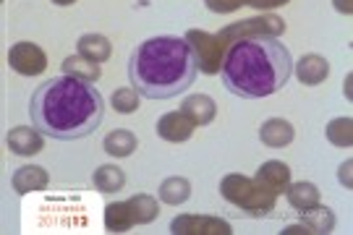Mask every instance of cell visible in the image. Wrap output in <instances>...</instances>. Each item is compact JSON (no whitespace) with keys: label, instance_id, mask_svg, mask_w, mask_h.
I'll list each match as a JSON object with an SVG mask.
<instances>
[{"label":"cell","instance_id":"cell-17","mask_svg":"<svg viewBox=\"0 0 353 235\" xmlns=\"http://www.w3.org/2000/svg\"><path fill=\"white\" fill-rule=\"evenodd\" d=\"M63 74L65 76H74V79H81V81H87V84H94V81H100L102 76V63H94V61H87L84 55H68L63 61Z\"/></svg>","mask_w":353,"mask_h":235},{"label":"cell","instance_id":"cell-23","mask_svg":"<svg viewBox=\"0 0 353 235\" xmlns=\"http://www.w3.org/2000/svg\"><path fill=\"white\" fill-rule=\"evenodd\" d=\"M191 196V183L181 175H170L160 183V198L170 207H178L183 201H189Z\"/></svg>","mask_w":353,"mask_h":235},{"label":"cell","instance_id":"cell-25","mask_svg":"<svg viewBox=\"0 0 353 235\" xmlns=\"http://www.w3.org/2000/svg\"><path fill=\"white\" fill-rule=\"evenodd\" d=\"M325 134H327V141L332 147L348 149L353 144V121L351 118H332Z\"/></svg>","mask_w":353,"mask_h":235},{"label":"cell","instance_id":"cell-5","mask_svg":"<svg viewBox=\"0 0 353 235\" xmlns=\"http://www.w3.org/2000/svg\"><path fill=\"white\" fill-rule=\"evenodd\" d=\"M285 32V21L280 16H272V13H262V16H254V19H243V21H236V24H228L217 39L230 48L233 42L239 39H256V37H280Z\"/></svg>","mask_w":353,"mask_h":235},{"label":"cell","instance_id":"cell-26","mask_svg":"<svg viewBox=\"0 0 353 235\" xmlns=\"http://www.w3.org/2000/svg\"><path fill=\"white\" fill-rule=\"evenodd\" d=\"M110 105H113L115 112H121V115H131V112L139 110V92L134 87H121L113 92V97H110Z\"/></svg>","mask_w":353,"mask_h":235},{"label":"cell","instance_id":"cell-11","mask_svg":"<svg viewBox=\"0 0 353 235\" xmlns=\"http://www.w3.org/2000/svg\"><path fill=\"white\" fill-rule=\"evenodd\" d=\"M254 181L262 183L265 188H270L275 196H280V194H285V188L290 186V167L283 160H267L256 167Z\"/></svg>","mask_w":353,"mask_h":235},{"label":"cell","instance_id":"cell-19","mask_svg":"<svg viewBox=\"0 0 353 235\" xmlns=\"http://www.w3.org/2000/svg\"><path fill=\"white\" fill-rule=\"evenodd\" d=\"M92 183L102 194H118L126 186V173L118 165H100L92 175Z\"/></svg>","mask_w":353,"mask_h":235},{"label":"cell","instance_id":"cell-16","mask_svg":"<svg viewBox=\"0 0 353 235\" xmlns=\"http://www.w3.org/2000/svg\"><path fill=\"white\" fill-rule=\"evenodd\" d=\"M76 52L84 55L87 61L108 63L110 61V55H113V45H110V39L105 37V34L89 32V34H81V37H79V42H76Z\"/></svg>","mask_w":353,"mask_h":235},{"label":"cell","instance_id":"cell-24","mask_svg":"<svg viewBox=\"0 0 353 235\" xmlns=\"http://www.w3.org/2000/svg\"><path fill=\"white\" fill-rule=\"evenodd\" d=\"M128 207H131V214H134V223L137 225H150L152 220H157L160 214V204L157 198L150 196V194H137V196L128 198Z\"/></svg>","mask_w":353,"mask_h":235},{"label":"cell","instance_id":"cell-7","mask_svg":"<svg viewBox=\"0 0 353 235\" xmlns=\"http://www.w3.org/2000/svg\"><path fill=\"white\" fill-rule=\"evenodd\" d=\"M8 65L21 76H39L48 68V55L34 42H16L8 50Z\"/></svg>","mask_w":353,"mask_h":235},{"label":"cell","instance_id":"cell-9","mask_svg":"<svg viewBox=\"0 0 353 235\" xmlns=\"http://www.w3.org/2000/svg\"><path fill=\"white\" fill-rule=\"evenodd\" d=\"M6 144L19 157H32V154L42 152V147H45V134L34 125H16V128L8 131Z\"/></svg>","mask_w":353,"mask_h":235},{"label":"cell","instance_id":"cell-28","mask_svg":"<svg viewBox=\"0 0 353 235\" xmlns=\"http://www.w3.org/2000/svg\"><path fill=\"white\" fill-rule=\"evenodd\" d=\"M338 181H341V186L345 188V191H351L353 188V160L351 157L338 167Z\"/></svg>","mask_w":353,"mask_h":235},{"label":"cell","instance_id":"cell-30","mask_svg":"<svg viewBox=\"0 0 353 235\" xmlns=\"http://www.w3.org/2000/svg\"><path fill=\"white\" fill-rule=\"evenodd\" d=\"M332 6H335V11L343 13V16H351L353 13V0H332Z\"/></svg>","mask_w":353,"mask_h":235},{"label":"cell","instance_id":"cell-8","mask_svg":"<svg viewBox=\"0 0 353 235\" xmlns=\"http://www.w3.org/2000/svg\"><path fill=\"white\" fill-rule=\"evenodd\" d=\"M173 235H230V223L220 217H204V214H178L170 223Z\"/></svg>","mask_w":353,"mask_h":235},{"label":"cell","instance_id":"cell-10","mask_svg":"<svg viewBox=\"0 0 353 235\" xmlns=\"http://www.w3.org/2000/svg\"><path fill=\"white\" fill-rule=\"evenodd\" d=\"M194 128H196V125L191 123L181 110L165 112L163 118L157 121V125H154L157 136L165 139V141H170V144H183V141H189L191 134H194Z\"/></svg>","mask_w":353,"mask_h":235},{"label":"cell","instance_id":"cell-1","mask_svg":"<svg viewBox=\"0 0 353 235\" xmlns=\"http://www.w3.org/2000/svg\"><path fill=\"white\" fill-rule=\"evenodd\" d=\"M32 125L45 136L74 141L94 134L105 118V99L94 84L74 76H55L39 84L29 102Z\"/></svg>","mask_w":353,"mask_h":235},{"label":"cell","instance_id":"cell-33","mask_svg":"<svg viewBox=\"0 0 353 235\" xmlns=\"http://www.w3.org/2000/svg\"><path fill=\"white\" fill-rule=\"evenodd\" d=\"M52 3H55V6H74L76 0H52Z\"/></svg>","mask_w":353,"mask_h":235},{"label":"cell","instance_id":"cell-4","mask_svg":"<svg viewBox=\"0 0 353 235\" xmlns=\"http://www.w3.org/2000/svg\"><path fill=\"white\" fill-rule=\"evenodd\" d=\"M220 196L230 201L233 207H239L249 217H267L278 204V196L270 188L256 183L254 178H246V175L239 173L225 175L220 181Z\"/></svg>","mask_w":353,"mask_h":235},{"label":"cell","instance_id":"cell-3","mask_svg":"<svg viewBox=\"0 0 353 235\" xmlns=\"http://www.w3.org/2000/svg\"><path fill=\"white\" fill-rule=\"evenodd\" d=\"M199 74L194 50L183 37L157 34L131 52L128 81L141 97L170 99L186 92Z\"/></svg>","mask_w":353,"mask_h":235},{"label":"cell","instance_id":"cell-18","mask_svg":"<svg viewBox=\"0 0 353 235\" xmlns=\"http://www.w3.org/2000/svg\"><path fill=\"white\" fill-rule=\"evenodd\" d=\"M285 196H288V204L293 210L306 212L312 210L314 204H319V188L314 183H309V181H299V183L290 181V186L285 188Z\"/></svg>","mask_w":353,"mask_h":235},{"label":"cell","instance_id":"cell-13","mask_svg":"<svg viewBox=\"0 0 353 235\" xmlns=\"http://www.w3.org/2000/svg\"><path fill=\"white\" fill-rule=\"evenodd\" d=\"M181 112L189 118L194 125H210L217 115V105L210 94H191L181 102Z\"/></svg>","mask_w":353,"mask_h":235},{"label":"cell","instance_id":"cell-29","mask_svg":"<svg viewBox=\"0 0 353 235\" xmlns=\"http://www.w3.org/2000/svg\"><path fill=\"white\" fill-rule=\"evenodd\" d=\"M288 0H243V6H252L256 11H272L278 6H285Z\"/></svg>","mask_w":353,"mask_h":235},{"label":"cell","instance_id":"cell-22","mask_svg":"<svg viewBox=\"0 0 353 235\" xmlns=\"http://www.w3.org/2000/svg\"><path fill=\"white\" fill-rule=\"evenodd\" d=\"M301 223L309 227V233L327 235V233H332V227H335V214H332V210L325 207V204H314L312 210L301 212Z\"/></svg>","mask_w":353,"mask_h":235},{"label":"cell","instance_id":"cell-32","mask_svg":"<svg viewBox=\"0 0 353 235\" xmlns=\"http://www.w3.org/2000/svg\"><path fill=\"white\" fill-rule=\"evenodd\" d=\"M351 81H353V74H348L345 76V84H343V92H345V97L351 99L353 94H351Z\"/></svg>","mask_w":353,"mask_h":235},{"label":"cell","instance_id":"cell-14","mask_svg":"<svg viewBox=\"0 0 353 235\" xmlns=\"http://www.w3.org/2000/svg\"><path fill=\"white\" fill-rule=\"evenodd\" d=\"M259 139H262L265 147L283 149L296 139V128H293L285 118H270V121H265L262 128H259Z\"/></svg>","mask_w":353,"mask_h":235},{"label":"cell","instance_id":"cell-6","mask_svg":"<svg viewBox=\"0 0 353 235\" xmlns=\"http://www.w3.org/2000/svg\"><path fill=\"white\" fill-rule=\"evenodd\" d=\"M183 39H186L191 45V50H194L196 68H199L202 74H207V76L220 74L228 48L217 39V34H210V32H204V29H189Z\"/></svg>","mask_w":353,"mask_h":235},{"label":"cell","instance_id":"cell-20","mask_svg":"<svg viewBox=\"0 0 353 235\" xmlns=\"http://www.w3.org/2000/svg\"><path fill=\"white\" fill-rule=\"evenodd\" d=\"M102 147H105V152L110 157H131L137 152V147H139V141H137V136L128 128H115V131H110L105 136Z\"/></svg>","mask_w":353,"mask_h":235},{"label":"cell","instance_id":"cell-21","mask_svg":"<svg viewBox=\"0 0 353 235\" xmlns=\"http://www.w3.org/2000/svg\"><path fill=\"white\" fill-rule=\"evenodd\" d=\"M134 214L128 201H113L105 207V230L108 233H126L128 227H134Z\"/></svg>","mask_w":353,"mask_h":235},{"label":"cell","instance_id":"cell-27","mask_svg":"<svg viewBox=\"0 0 353 235\" xmlns=\"http://www.w3.org/2000/svg\"><path fill=\"white\" fill-rule=\"evenodd\" d=\"M204 6L212 13H233L243 6V0H204Z\"/></svg>","mask_w":353,"mask_h":235},{"label":"cell","instance_id":"cell-12","mask_svg":"<svg viewBox=\"0 0 353 235\" xmlns=\"http://www.w3.org/2000/svg\"><path fill=\"white\" fill-rule=\"evenodd\" d=\"M296 76H299V81L306 84V87L322 84L330 76L327 58L325 55H316V52H306V55H301V61L296 63Z\"/></svg>","mask_w":353,"mask_h":235},{"label":"cell","instance_id":"cell-31","mask_svg":"<svg viewBox=\"0 0 353 235\" xmlns=\"http://www.w3.org/2000/svg\"><path fill=\"white\" fill-rule=\"evenodd\" d=\"M301 233H309V227L303 223H296V225H288L285 230H283V235H301Z\"/></svg>","mask_w":353,"mask_h":235},{"label":"cell","instance_id":"cell-2","mask_svg":"<svg viewBox=\"0 0 353 235\" xmlns=\"http://www.w3.org/2000/svg\"><path fill=\"white\" fill-rule=\"evenodd\" d=\"M293 74L290 50L278 37L239 39L225 52L220 68L223 84L230 94L243 99L270 97L288 84Z\"/></svg>","mask_w":353,"mask_h":235},{"label":"cell","instance_id":"cell-15","mask_svg":"<svg viewBox=\"0 0 353 235\" xmlns=\"http://www.w3.org/2000/svg\"><path fill=\"white\" fill-rule=\"evenodd\" d=\"M13 188H16V194H32V191H42V188H48L50 183V175L45 167H39V165H21L11 178Z\"/></svg>","mask_w":353,"mask_h":235}]
</instances>
